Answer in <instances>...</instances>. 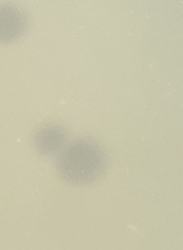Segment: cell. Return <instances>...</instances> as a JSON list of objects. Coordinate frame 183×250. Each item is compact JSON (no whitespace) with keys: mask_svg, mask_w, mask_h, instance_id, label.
<instances>
[{"mask_svg":"<svg viewBox=\"0 0 183 250\" xmlns=\"http://www.w3.org/2000/svg\"><path fill=\"white\" fill-rule=\"evenodd\" d=\"M66 140L67 134L63 127L46 125L40 127L35 133L34 144L39 153L44 156H53L63 150Z\"/></svg>","mask_w":183,"mask_h":250,"instance_id":"3","label":"cell"},{"mask_svg":"<svg viewBox=\"0 0 183 250\" xmlns=\"http://www.w3.org/2000/svg\"><path fill=\"white\" fill-rule=\"evenodd\" d=\"M27 24L28 20L22 10L13 5L0 4V43L18 40L25 33Z\"/></svg>","mask_w":183,"mask_h":250,"instance_id":"2","label":"cell"},{"mask_svg":"<svg viewBox=\"0 0 183 250\" xmlns=\"http://www.w3.org/2000/svg\"><path fill=\"white\" fill-rule=\"evenodd\" d=\"M57 167L64 181L76 185H84L95 182L104 172L106 155L95 140L78 138L61 150Z\"/></svg>","mask_w":183,"mask_h":250,"instance_id":"1","label":"cell"}]
</instances>
